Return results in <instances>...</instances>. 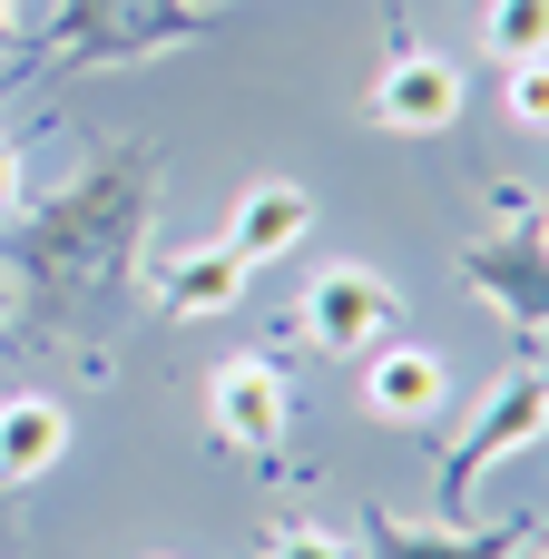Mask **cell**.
Wrapping results in <instances>:
<instances>
[{
	"label": "cell",
	"mask_w": 549,
	"mask_h": 559,
	"mask_svg": "<svg viewBox=\"0 0 549 559\" xmlns=\"http://www.w3.org/2000/svg\"><path fill=\"white\" fill-rule=\"evenodd\" d=\"M540 540V521H501V531H462V521H403L393 501H363V559H521Z\"/></svg>",
	"instance_id": "6"
},
{
	"label": "cell",
	"mask_w": 549,
	"mask_h": 559,
	"mask_svg": "<svg viewBox=\"0 0 549 559\" xmlns=\"http://www.w3.org/2000/svg\"><path fill=\"white\" fill-rule=\"evenodd\" d=\"M20 197H29V177H20V147H10V138H0V226H10V216H20Z\"/></svg>",
	"instance_id": "16"
},
{
	"label": "cell",
	"mask_w": 549,
	"mask_h": 559,
	"mask_svg": "<svg viewBox=\"0 0 549 559\" xmlns=\"http://www.w3.org/2000/svg\"><path fill=\"white\" fill-rule=\"evenodd\" d=\"M540 432H549V364H521L511 383H491V403L472 413V432L442 452V511H472L481 472L511 462V452H530Z\"/></svg>",
	"instance_id": "4"
},
{
	"label": "cell",
	"mask_w": 549,
	"mask_h": 559,
	"mask_svg": "<svg viewBox=\"0 0 549 559\" xmlns=\"http://www.w3.org/2000/svg\"><path fill=\"white\" fill-rule=\"evenodd\" d=\"M10 39H20V20H10V0H0V49H10Z\"/></svg>",
	"instance_id": "19"
},
{
	"label": "cell",
	"mask_w": 549,
	"mask_h": 559,
	"mask_svg": "<svg viewBox=\"0 0 549 559\" xmlns=\"http://www.w3.org/2000/svg\"><path fill=\"white\" fill-rule=\"evenodd\" d=\"M246 255L216 236V246H177L167 265H157V314H177V324H206V314H226L236 295H246Z\"/></svg>",
	"instance_id": "11"
},
{
	"label": "cell",
	"mask_w": 549,
	"mask_h": 559,
	"mask_svg": "<svg viewBox=\"0 0 549 559\" xmlns=\"http://www.w3.org/2000/svg\"><path fill=\"white\" fill-rule=\"evenodd\" d=\"M314 236V197L295 187V177H255L246 197H236V216H226V246L246 255V265H275V255H295Z\"/></svg>",
	"instance_id": "10"
},
{
	"label": "cell",
	"mask_w": 549,
	"mask_h": 559,
	"mask_svg": "<svg viewBox=\"0 0 549 559\" xmlns=\"http://www.w3.org/2000/svg\"><path fill=\"white\" fill-rule=\"evenodd\" d=\"M147 216H157V147H147V138H118V147H98L69 187L20 197V216H10L20 236H10V255H0L20 344H49V354H69L79 373H108L98 314L138 285Z\"/></svg>",
	"instance_id": "1"
},
{
	"label": "cell",
	"mask_w": 549,
	"mask_h": 559,
	"mask_svg": "<svg viewBox=\"0 0 549 559\" xmlns=\"http://www.w3.org/2000/svg\"><path fill=\"white\" fill-rule=\"evenodd\" d=\"M511 118L521 128H549V59H521L511 69Z\"/></svg>",
	"instance_id": "15"
},
{
	"label": "cell",
	"mask_w": 549,
	"mask_h": 559,
	"mask_svg": "<svg viewBox=\"0 0 549 559\" xmlns=\"http://www.w3.org/2000/svg\"><path fill=\"white\" fill-rule=\"evenodd\" d=\"M481 49H491L501 69L549 59V0H481Z\"/></svg>",
	"instance_id": "13"
},
{
	"label": "cell",
	"mask_w": 549,
	"mask_h": 559,
	"mask_svg": "<svg viewBox=\"0 0 549 559\" xmlns=\"http://www.w3.org/2000/svg\"><path fill=\"white\" fill-rule=\"evenodd\" d=\"M216 10L196 0H49V29L39 39H10L29 79H79V69H138V59H167L206 29Z\"/></svg>",
	"instance_id": "2"
},
{
	"label": "cell",
	"mask_w": 549,
	"mask_h": 559,
	"mask_svg": "<svg viewBox=\"0 0 549 559\" xmlns=\"http://www.w3.org/2000/svg\"><path fill=\"white\" fill-rule=\"evenodd\" d=\"M206 413H216V442H226V452H275L285 423H295L285 373H275L265 354H226L216 383H206Z\"/></svg>",
	"instance_id": "8"
},
{
	"label": "cell",
	"mask_w": 549,
	"mask_h": 559,
	"mask_svg": "<svg viewBox=\"0 0 549 559\" xmlns=\"http://www.w3.org/2000/svg\"><path fill=\"white\" fill-rule=\"evenodd\" d=\"M0 344H20V324H10V285H0Z\"/></svg>",
	"instance_id": "18"
},
{
	"label": "cell",
	"mask_w": 549,
	"mask_h": 559,
	"mask_svg": "<svg viewBox=\"0 0 549 559\" xmlns=\"http://www.w3.org/2000/svg\"><path fill=\"white\" fill-rule=\"evenodd\" d=\"M363 413L373 423H393V432H422V423H442L452 413V373H442V354L432 344H373L363 354Z\"/></svg>",
	"instance_id": "7"
},
{
	"label": "cell",
	"mask_w": 549,
	"mask_h": 559,
	"mask_svg": "<svg viewBox=\"0 0 549 559\" xmlns=\"http://www.w3.org/2000/svg\"><path fill=\"white\" fill-rule=\"evenodd\" d=\"M540 559H549V550H540Z\"/></svg>",
	"instance_id": "21"
},
{
	"label": "cell",
	"mask_w": 549,
	"mask_h": 559,
	"mask_svg": "<svg viewBox=\"0 0 549 559\" xmlns=\"http://www.w3.org/2000/svg\"><path fill=\"white\" fill-rule=\"evenodd\" d=\"M0 550H20V511H10V491H0Z\"/></svg>",
	"instance_id": "17"
},
{
	"label": "cell",
	"mask_w": 549,
	"mask_h": 559,
	"mask_svg": "<svg viewBox=\"0 0 549 559\" xmlns=\"http://www.w3.org/2000/svg\"><path fill=\"white\" fill-rule=\"evenodd\" d=\"M511 334H521V354L549 364V226H530L521 206L501 216V236L491 246H462V265H452Z\"/></svg>",
	"instance_id": "3"
},
{
	"label": "cell",
	"mask_w": 549,
	"mask_h": 559,
	"mask_svg": "<svg viewBox=\"0 0 549 559\" xmlns=\"http://www.w3.org/2000/svg\"><path fill=\"white\" fill-rule=\"evenodd\" d=\"M59 462H69V403L59 393H10L0 403V491H29Z\"/></svg>",
	"instance_id": "12"
},
{
	"label": "cell",
	"mask_w": 549,
	"mask_h": 559,
	"mask_svg": "<svg viewBox=\"0 0 549 559\" xmlns=\"http://www.w3.org/2000/svg\"><path fill=\"white\" fill-rule=\"evenodd\" d=\"M393 285L373 275V265H324L314 285H305V314H295V334L305 344H324V354H373L383 334H393Z\"/></svg>",
	"instance_id": "5"
},
{
	"label": "cell",
	"mask_w": 549,
	"mask_h": 559,
	"mask_svg": "<svg viewBox=\"0 0 549 559\" xmlns=\"http://www.w3.org/2000/svg\"><path fill=\"white\" fill-rule=\"evenodd\" d=\"M265 559H363V540H334V531H314V521H275V531H265Z\"/></svg>",
	"instance_id": "14"
},
{
	"label": "cell",
	"mask_w": 549,
	"mask_h": 559,
	"mask_svg": "<svg viewBox=\"0 0 549 559\" xmlns=\"http://www.w3.org/2000/svg\"><path fill=\"white\" fill-rule=\"evenodd\" d=\"M196 10H226V0H196Z\"/></svg>",
	"instance_id": "20"
},
{
	"label": "cell",
	"mask_w": 549,
	"mask_h": 559,
	"mask_svg": "<svg viewBox=\"0 0 549 559\" xmlns=\"http://www.w3.org/2000/svg\"><path fill=\"white\" fill-rule=\"evenodd\" d=\"M452 118H462V69H452L442 49H393L383 79H373V128L432 138V128H452Z\"/></svg>",
	"instance_id": "9"
}]
</instances>
